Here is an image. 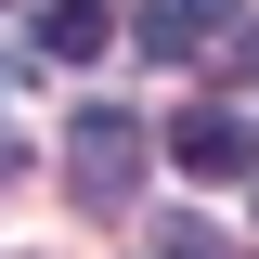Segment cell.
I'll list each match as a JSON object with an SVG mask.
<instances>
[{
	"mask_svg": "<svg viewBox=\"0 0 259 259\" xmlns=\"http://www.w3.org/2000/svg\"><path fill=\"white\" fill-rule=\"evenodd\" d=\"M65 182L91 194V207H130V182H143V117H130V104H78V130H65Z\"/></svg>",
	"mask_w": 259,
	"mask_h": 259,
	"instance_id": "cell-1",
	"label": "cell"
},
{
	"mask_svg": "<svg viewBox=\"0 0 259 259\" xmlns=\"http://www.w3.org/2000/svg\"><path fill=\"white\" fill-rule=\"evenodd\" d=\"M168 156H182V182H233V168H246L259 143H246V117H221V104H194V117L168 130Z\"/></svg>",
	"mask_w": 259,
	"mask_h": 259,
	"instance_id": "cell-2",
	"label": "cell"
},
{
	"mask_svg": "<svg viewBox=\"0 0 259 259\" xmlns=\"http://www.w3.org/2000/svg\"><path fill=\"white\" fill-rule=\"evenodd\" d=\"M104 39H117V13H104V0H39V52H52V65H91Z\"/></svg>",
	"mask_w": 259,
	"mask_h": 259,
	"instance_id": "cell-3",
	"label": "cell"
},
{
	"mask_svg": "<svg viewBox=\"0 0 259 259\" xmlns=\"http://www.w3.org/2000/svg\"><path fill=\"white\" fill-rule=\"evenodd\" d=\"M156 259H221V233H207V221H168V233H156Z\"/></svg>",
	"mask_w": 259,
	"mask_h": 259,
	"instance_id": "cell-4",
	"label": "cell"
}]
</instances>
